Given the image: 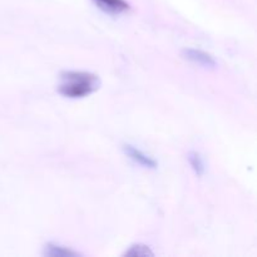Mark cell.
Returning <instances> with one entry per match:
<instances>
[{"mask_svg": "<svg viewBox=\"0 0 257 257\" xmlns=\"http://www.w3.org/2000/svg\"><path fill=\"white\" fill-rule=\"evenodd\" d=\"M99 78L87 72H65L62 74L59 93L67 98H84L99 88Z\"/></svg>", "mask_w": 257, "mask_h": 257, "instance_id": "1", "label": "cell"}, {"mask_svg": "<svg viewBox=\"0 0 257 257\" xmlns=\"http://www.w3.org/2000/svg\"><path fill=\"white\" fill-rule=\"evenodd\" d=\"M123 152L127 156L130 160H132L133 162L137 163V165L142 166L145 168H150V170H155L157 168L158 163L153 160L152 157H150L148 155H146L145 152H142L138 148L133 147L131 145H124L123 146Z\"/></svg>", "mask_w": 257, "mask_h": 257, "instance_id": "2", "label": "cell"}, {"mask_svg": "<svg viewBox=\"0 0 257 257\" xmlns=\"http://www.w3.org/2000/svg\"><path fill=\"white\" fill-rule=\"evenodd\" d=\"M182 55L185 59L188 62L193 63L196 65H201L203 68H215L216 67V60L208 53L203 52V50L198 49H185L182 52Z\"/></svg>", "mask_w": 257, "mask_h": 257, "instance_id": "3", "label": "cell"}, {"mask_svg": "<svg viewBox=\"0 0 257 257\" xmlns=\"http://www.w3.org/2000/svg\"><path fill=\"white\" fill-rule=\"evenodd\" d=\"M94 4L108 14L117 15L130 9V4L124 0H93Z\"/></svg>", "mask_w": 257, "mask_h": 257, "instance_id": "4", "label": "cell"}, {"mask_svg": "<svg viewBox=\"0 0 257 257\" xmlns=\"http://www.w3.org/2000/svg\"><path fill=\"white\" fill-rule=\"evenodd\" d=\"M44 255L49 257H69V256H77L78 253L75 251L69 250V248L64 247V246L55 245V243H48L45 246Z\"/></svg>", "mask_w": 257, "mask_h": 257, "instance_id": "5", "label": "cell"}, {"mask_svg": "<svg viewBox=\"0 0 257 257\" xmlns=\"http://www.w3.org/2000/svg\"><path fill=\"white\" fill-rule=\"evenodd\" d=\"M188 162H190L191 167H192V170L195 171V173L198 176V177L205 175L206 172L205 161H203L202 156H201L200 153L196 152V151H192V152L188 153Z\"/></svg>", "mask_w": 257, "mask_h": 257, "instance_id": "6", "label": "cell"}, {"mask_svg": "<svg viewBox=\"0 0 257 257\" xmlns=\"http://www.w3.org/2000/svg\"><path fill=\"white\" fill-rule=\"evenodd\" d=\"M124 256H133V257H147L153 256V252L150 250V247L146 245H133L128 251H125Z\"/></svg>", "mask_w": 257, "mask_h": 257, "instance_id": "7", "label": "cell"}]
</instances>
